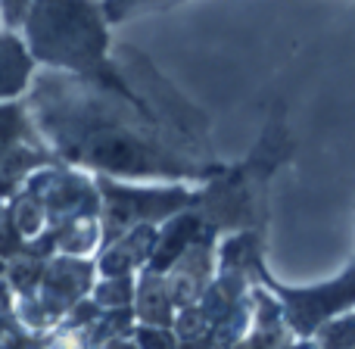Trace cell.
Returning <instances> with one entry per match:
<instances>
[{
  "label": "cell",
  "instance_id": "obj_2",
  "mask_svg": "<svg viewBox=\"0 0 355 349\" xmlns=\"http://www.w3.org/2000/svg\"><path fill=\"white\" fill-rule=\"evenodd\" d=\"M349 349H355V346H349Z\"/></svg>",
  "mask_w": 355,
  "mask_h": 349
},
{
  "label": "cell",
  "instance_id": "obj_1",
  "mask_svg": "<svg viewBox=\"0 0 355 349\" xmlns=\"http://www.w3.org/2000/svg\"><path fill=\"white\" fill-rule=\"evenodd\" d=\"M10 116H12V112H0V144L10 137V128H12V125H10Z\"/></svg>",
  "mask_w": 355,
  "mask_h": 349
}]
</instances>
